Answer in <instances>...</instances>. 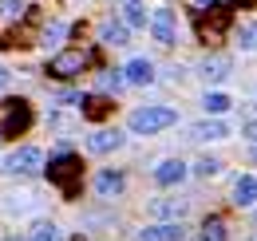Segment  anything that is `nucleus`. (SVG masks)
I'll return each instance as SVG.
<instances>
[{
  "label": "nucleus",
  "mask_w": 257,
  "mask_h": 241,
  "mask_svg": "<svg viewBox=\"0 0 257 241\" xmlns=\"http://www.w3.org/2000/svg\"><path fill=\"white\" fill-rule=\"evenodd\" d=\"M178 123V111L174 107H139V111H131V135H159L166 127H174Z\"/></svg>",
  "instance_id": "obj_1"
},
{
  "label": "nucleus",
  "mask_w": 257,
  "mask_h": 241,
  "mask_svg": "<svg viewBox=\"0 0 257 241\" xmlns=\"http://www.w3.org/2000/svg\"><path fill=\"white\" fill-rule=\"evenodd\" d=\"M44 166V151L40 147H20V151H12L4 158V170H12V174H36Z\"/></svg>",
  "instance_id": "obj_2"
},
{
  "label": "nucleus",
  "mask_w": 257,
  "mask_h": 241,
  "mask_svg": "<svg viewBox=\"0 0 257 241\" xmlns=\"http://www.w3.org/2000/svg\"><path fill=\"white\" fill-rule=\"evenodd\" d=\"M87 67V52H79V48H71V52H60V56H52L48 63V71L52 75H60V79H71V75H79Z\"/></svg>",
  "instance_id": "obj_3"
},
{
  "label": "nucleus",
  "mask_w": 257,
  "mask_h": 241,
  "mask_svg": "<svg viewBox=\"0 0 257 241\" xmlns=\"http://www.w3.org/2000/svg\"><path fill=\"white\" fill-rule=\"evenodd\" d=\"M147 213H151L155 221H182V217L190 213V198H155Z\"/></svg>",
  "instance_id": "obj_4"
},
{
  "label": "nucleus",
  "mask_w": 257,
  "mask_h": 241,
  "mask_svg": "<svg viewBox=\"0 0 257 241\" xmlns=\"http://www.w3.org/2000/svg\"><path fill=\"white\" fill-rule=\"evenodd\" d=\"M83 174V166H79V158L75 154H60L56 162H52V182H60L67 194H75V178Z\"/></svg>",
  "instance_id": "obj_5"
},
{
  "label": "nucleus",
  "mask_w": 257,
  "mask_h": 241,
  "mask_svg": "<svg viewBox=\"0 0 257 241\" xmlns=\"http://www.w3.org/2000/svg\"><path fill=\"white\" fill-rule=\"evenodd\" d=\"M123 83H131V87H147V83H155V63L147 60V56L127 60V63H123Z\"/></svg>",
  "instance_id": "obj_6"
},
{
  "label": "nucleus",
  "mask_w": 257,
  "mask_h": 241,
  "mask_svg": "<svg viewBox=\"0 0 257 241\" xmlns=\"http://www.w3.org/2000/svg\"><path fill=\"white\" fill-rule=\"evenodd\" d=\"M123 143H127V135H123V131H111V127L87 135V151H91V154H111V151H119Z\"/></svg>",
  "instance_id": "obj_7"
},
{
  "label": "nucleus",
  "mask_w": 257,
  "mask_h": 241,
  "mask_svg": "<svg viewBox=\"0 0 257 241\" xmlns=\"http://www.w3.org/2000/svg\"><path fill=\"white\" fill-rule=\"evenodd\" d=\"M186 174H190V166L182 158H162L155 166V182L159 186H178V182H186Z\"/></svg>",
  "instance_id": "obj_8"
},
{
  "label": "nucleus",
  "mask_w": 257,
  "mask_h": 241,
  "mask_svg": "<svg viewBox=\"0 0 257 241\" xmlns=\"http://www.w3.org/2000/svg\"><path fill=\"white\" fill-rule=\"evenodd\" d=\"M147 24H151V36H155L159 44H174V16H170V8L147 12Z\"/></svg>",
  "instance_id": "obj_9"
},
{
  "label": "nucleus",
  "mask_w": 257,
  "mask_h": 241,
  "mask_svg": "<svg viewBox=\"0 0 257 241\" xmlns=\"http://www.w3.org/2000/svg\"><path fill=\"white\" fill-rule=\"evenodd\" d=\"M182 237H186L182 221H155V225L139 229V241H182Z\"/></svg>",
  "instance_id": "obj_10"
},
{
  "label": "nucleus",
  "mask_w": 257,
  "mask_h": 241,
  "mask_svg": "<svg viewBox=\"0 0 257 241\" xmlns=\"http://www.w3.org/2000/svg\"><path fill=\"white\" fill-rule=\"evenodd\" d=\"M190 139L194 143H222V139H229V127L222 119H202L190 127Z\"/></svg>",
  "instance_id": "obj_11"
},
{
  "label": "nucleus",
  "mask_w": 257,
  "mask_h": 241,
  "mask_svg": "<svg viewBox=\"0 0 257 241\" xmlns=\"http://www.w3.org/2000/svg\"><path fill=\"white\" fill-rule=\"evenodd\" d=\"M229 71H233V60H229V56H206V60H202V79H206V83H225Z\"/></svg>",
  "instance_id": "obj_12"
},
{
  "label": "nucleus",
  "mask_w": 257,
  "mask_h": 241,
  "mask_svg": "<svg viewBox=\"0 0 257 241\" xmlns=\"http://www.w3.org/2000/svg\"><path fill=\"white\" fill-rule=\"evenodd\" d=\"M28 123H32L28 103H24V99H12V103H8V119H4V127H0V135H16V131H24Z\"/></svg>",
  "instance_id": "obj_13"
},
{
  "label": "nucleus",
  "mask_w": 257,
  "mask_h": 241,
  "mask_svg": "<svg viewBox=\"0 0 257 241\" xmlns=\"http://www.w3.org/2000/svg\"><path fill=\"white\" fill-rule=\"evenodd\" d=\"M127 190V178L119 174V170H103V174H95V194L99 198H119Z\"/></svg>",
  "instance_id": "obj_14"
},
{
  "label": "nucleus",
  "mask_w": 257,
  "mask_h": 241,
  "mask_svg": "<svg viewBox=\"0 0 257 241\" xmlns=\"http://www.w3.org/2000/svg\"><path fill=\"white\" fill-rule=\"evenodd\" d=\"M99 40H103L107 48H123V44L131 40V28L123 24V20H119V24H115V20H107V24L99 28Z\"/></svg>",
  "instance_id": "obj_15"
},
{
  "label": "nucleus",
  "mask_w": 257,
  "mask_h": 241,
  "mask_svg": "<svg viewBox=\"0 0 257 241\" xmlns=\"http://www.w3.org/2000/svg\"><path fill=\"white\" fill-rule=\"evenodd\" d=\"M253 198H257V178L253 174H241L237 178V186H233V206H253Z\"/></svg>",
  "instance_id": "obj_16"
},
{
  "label": "nucleus",
  "mask_w": 257,
  "mask_h": 241,
  "mask_svg": "<svg viewBox=\"0 0 257 241\" xmlns=\"http://www.w3.org/2000/svg\"><path fill=\"white\" fill-rule=\"evenodd\" d=\"M123 24L127 28H147V4L143 0H123Z\"/></svg>",
  "instance_id": "obj_17"
},
{
  "label": "nucleus",
  "mask_w": 257,
  "mask_h": 241,
  "mask_svg": "<svg viewBox=\"0 0 257 241\" xmlns=\"http://www.w3.org/2000/svg\"><path fill=\"white\" fill-rule=\"evenodd\" d=\"M229 95H222V91H206V99H202V107H206V115H222V111H229Z\"/></svg>",
  "instance_id": "obj_18"
},
{
  "label": "nucleus",
  "mask_w": 257,
  "mask_h": 241,
  "mask_svg": "<svg viewBox=\"0 0 257 241\" xmlns=\"http://www.w3.org/2000/svg\"><path fill=\"white\" fill-rule=\"evenodd\" d=\"M28 241H64V229L60 225H52V221H44V225H36L32 237Z\"/></svg>",
  "instance_id": "obj_19"
},
{
  "label": "nucleus",
  "mask_w": 257,
  "mask_h": 241,
  "mask_svg": "<svg viewBox=\"0 0 257 241\" xmlns=\"http://www.w3.org/2000/svg\"><path fill=\"white\" fill-rule=\"evenodd\" d=\"M95 87L99 91H119V87H123V71H99Z\"/></svg>",
  "instance_id": "obj_20"
},
{
  "label": "nucleus",
  "mask_w": 257,
  "mask_h": 241,
  "mask_svg": "<svg viewBox=\"0 0 257 241\" xmlns=\"http://www.w3.org/2000/svg\"><path fill=\"white\" fill-rule=\"evenodd\" d=\"M202 241H225V221L222 217H210L202 225Z\"/></svg>",
  "instance_id": "obj_21"
},
{
  "label": "nucleus",
  "mask_w": 257,
  "mask_h": 241,
  "mask_svg": "<svg viewBox=\"0 0 257 241\" xmlns=\"http://www.w3.org/2000/svg\"><path fill=\"white\" fill-rule=\"evenodd\" d=\"M218 170H222V162H218V158H210V154L194 162V174H202V178H210V174H218Z\"/></svg>",
  "instance_id": "obj_22"
},
{
  "label": "nucleus",
  "mask_w": 257,
  "mask_h": 241,
  "mask_svg": "<svg viewBox=\"0 0 257 241\" xmlns=\"http://www.w3.org/2000/svg\"><path fill=\"white\" fill-rule=\"evenodd\" d=\"M24 8H28V0H0V16H8V20L20 16Z\"/></svg>",
  "instance_id": "obj_23"
},
{
  "label": "nucleus",
  "mask_w": 257,
  "mask_h": 241,
  "mask_svg": "<svg viewBox=\"0 0 257 241\" xmlns=\"http://www.w3.org/2000/svg\"><path fill=\"white\" fill-rule=\"evenodd\" d=\"M83 103H91V107H87V119H99V115H107V111H111V103H107V99H83Z\"/></svg>",
  "instance_id": "obj_24"
},
{
  "label": "nucleus",
  "mask_w": 257,
  "mask_h": 241,
  "mask_svg": "<svg viewBox=\"0 0 257 241\" xmlns=\"http://www.w3.org/2000/svg\"><path fill=\"white\" fill-rule=\"evenodd\" d=\"M64 32H67V24H64V20H56L52 28L44 32V44H60V36H64Z\"/></svg>",
  "instance_id": "obj_25"
},
{
  "label": "nucleus",
  "mask_w": 257,
  "mask_h": 241,
  "mask_svg": "<svg viewBox=\"0 0 257 241\" xmlns=\"http://www.w3.org/2000/svg\"><path fill=\"white\" fill-rule=\"evenodd\" d=\"M237 44H241V48H245V52H249V48H253V24H245V28L237 32Z\"/></svg>",
  "instance_id": "obj_26"
},
{
  "label": "nucleus",
  "mask_w": 257,
  "mask_h": 241,
  "mask_svg": "<svg viewBox=\"0 0 257 241\" xmlns=\"http://www.w3.org/2000/svg\"><path fill=\"white\" fill-rule=\"evenodd\" d=\"M8 79H12V75H8V71H4V67H0V91L8 87Z\"/></svg>",
  "instance_id": "obj_27"
}]
</instances>
